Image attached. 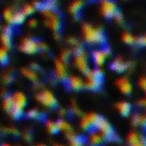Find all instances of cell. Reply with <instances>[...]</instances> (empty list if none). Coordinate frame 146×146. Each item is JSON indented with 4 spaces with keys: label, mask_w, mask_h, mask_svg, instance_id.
Returning <instances> with one entry per match:
<instances>
[{
    "label": "cell",
    "mask_w": 146,
    "mask_h": 146,
    "mask_svg": "<svg viewBox=\"0 0 146 146\" xmlns=\"http://www.w3.org/2000/svg\"><path fill=\"white\" fill-rule=\"evenodd\" d=\"M100 11L105 18H113L115 13L118 11L117 4L113 0H102L100 4Z\"/></svg>",
    "instance_id": "10"
},
{
    "label": "cell",
    "mask_w": 146,
    "mask_h": 146,
    "mask_svg": "<svg viewBox=\"0 0 146 146\" xmlns=\"http://www.w3.org/2000/svg\"><path fill=\"white\" fill-rule=\"evenodd\" d=\"M14 14L15 12L11 9H5L3 12V18L4 19V21L9 23V24H12L13 22V17H14Z\"/></svg>",
    "instance_id": "24"
},
{
    "label": "cell",
    "mask_w": 146,
    "mask_h": 146,
    "mask_svg": "<svg viewBox=\"0 0 146 146\" xmlns=\"http://www.w3.org/2000/svg\"><path fill=\"white\" fill-rule=\"evenodd\" d=\"M74 63L76 68L84 74H86L90 70L86 53L84 50V49H82V47H80V46L75 47Z\"/></svg>",
    "instance_id": "5"
},
{
    "label": "cell",
    "mask_w": 146,
    "mask_h": 146,
    "mask_svg": "<svg viewBox=\"0 0 146 146\" xmlns=\"http://www.w3.org/2000/svg\"><path fill=\"white\" fill-rule=\"evenodd\" d=\"M2 29V27H1V24H0V30Z\"/></svg>",
    "instance_id": "42"
},
{
    "label": "cell",
    "mask_w": 146,
    "mask_h": 146,
    "mask_svg": "<svg viewBox=\"0 0 146 146\" xmlns=\"http://www.w3.org/2000/svg\"><path fill=\"white\" fill-rule=\"evenodd\" d=\"M56 125L59 131H64L65 133H68L71 130V126L69 125L68 122H67L64 120H58L56 121Z\"/></svg>",
    "instance_id": "26"
},
{
    "label": "cell",
    "mask_w": 146,
    "mask_h": 146,
    "mask_svg": "<svg viewBox=\"0 0 146 146\" xmlns=\"http://www.w3.org/2000/svg\"><path fill=\"white\" fill-rule=\"evenodd\" d=\"M42 15L44 19L45 25L53 32L58 33L62 27V20L54 9H42Z\"/></svg>",
    "instance_id": "4"
},
{
    "label": "cell",
    "mask_w": 146,
    "mask_h": 146,
    "mask_svg": "<svg viewBox=\"0 0 146 146\" xmlns=\"http://www.w3.org/2000/svg\"><path fill=\"white\" fill-rule=\"evenodd\" d=\"M9 62V53L8 49L1 46L0 47V64L5 65Z\"/></svg>",
    "instance_id": "25"
},
{
    "label": "cell",
    "mask_w": 146,
    "mask_h": 146,
    "mask_svg": "<svg viewBox=\"0 0 146 146\" xmlns=\"http://www.w3.org/2000/svg\"><path fill=\"white\" fill-rule=\"evenodd\" d=\"M82 33L84 39L92 44H104L106 43L104 33L91 24L86 23L82 26Z\"/></svg>",
    "instance_id": "1"
},
{
    "label": "cell",
    "mask_w": 146,
    "mask_h": 146,
    "mask_svg": "<svg viewBox=\"0 0 146 146\" xmlns=\"http://www.w3.org/2000/svg\"><path fill=\"white\" fill-rule=\"evenodd\" d=\"M36 98L39 103L48 108H56L57 106V99L54 94L48 90H44L39 92L36 96Z\"/></svg>",
    "instance_id": "8"
},
{
    "label": "cell",
    "mask_w": 146,
    "mask_h": 146,
    "mask_svg": "<svg viewBox=\"0 0 146 146\" xmlns=\"http://www.w3.org/2000/svg\"><path fill=\"white\" fill-rule=\"evenodd\" d=\"M139 105H140V107H144L145 105V100L142 99L140 102H139Z\"/></svg>",
    "instance_id": "40"
},
{
    "label": "cell",
    "mask_w": 146,
    "mask_h": 146,
    "mask_svg": "<svg viewBox=\"0 0 146 146\" xmlns=\"http://www.w3.org/2000/svg\"><path fill=\"white\" fill-rule=\"evenodd\" d=\"M67 67L66 62H62L61 59H56L55 61V75L59 80H67Z\"/></svg>",
    "instance_id": "13"
},
{
    "label": "cell",
    "mask_w": 146,
    "mask_h": 146,
    "mask_svg": "<svg viewBox=\"0 0 146 146\" xmlns=\"http://www.w3.org/2000/svg\"><path fill=\"white\" fill-rule=\"evenodd\" d=\"M1 146H11L10 145H9V144H3Z\"/></svg>",
    "instance_id": "41"
},
{
    "label": "cell",
    "mask_w": 146,
    "mask_h": 146,
    "mask_svg": "<svg viewBox=\"0 0 146 146\" xmlns=\"http://www.w3.org/2000/svg\"><path fill=\"white\" fill-rule=\"evenodd\" d=\"M86 143V139L80 135H70L69 144L70 146H83Z\"/></svg>",
    "instance_id": "20"
},
{
    "label": "cell",
    "mask_w": 146,
    "mask_h": 146,
    "mask_svg": "<svg viewBox=\"0 0 146 146\" xmlns=\"http://www.w3.org/2000/svg\"><path fill=\"white\" fill-rule=\"evenodd\" d=\"M104 140V137L99 132L97 131L91 132V134L88 138V142L90 144V146H101Z\"/></svg>",
    "instance_id": "16"
},
{
    "label": "cell",
    "mask_w": 146,
    "mask_h": 146,
    "mask_svg": "<svg viewBox=\"0 0 146 146\" xmlns=\"http://www.w3.org/2000/svg\"><path fill=\"white\" fill-rule=\"evenodd\" d=\"M38 25V21L35 20V19H30L29 21H28V26L29 27H35L36 26Z\"/></svg>",
    "instance_id": "38"
},
{
    "label": "cell",
    "mask_w": 146,
    "mask_h": 146,
    "mask_svg": "<svg viewBox=\"0 0 146 146\" xmlns=\"http://www.w3.org/2000/svg\"><path fill=\"white\" fill-rule=\"evenodd\" d=\"M101 115H97L95 113H90L83 116L80 121V127L82 129L89 132L96 131L97 125L101 119Z\"/></svg>",
    "instance_id": "7"
},
{
    "label": "cell",
    "mask_w": 146,
    "mask_h": 146,
    "mask_svg": "<svg viewBox=\"0 0 146 146\" xmlns=\"http://www.w3.org/2000/svg\"><path fill=\"white\" fill-rule=\"evenodd\" d=\"M67 86L72 91H80L84 88V80L77 75H72L67 79Z\"/></svg>",
    "instance_id": "14"
},
{
    "label": "cell",
    "mask_w": 146,
    "mask_h": 146,
    "mask_svg": "<svg viewBox=\"0 0 146 146\" xmlns=\"http://www.w3.org/2000/svg\"><path fill=\"white\" fill-rule=\"evenodd\" d=\"M145 41H146L145 37V36H143V37H139V38H136L135 43H136V44H138V45H139V46H141V47H144V46L145 45V43H146Z\"/></svg>",
    "instance_id": "35"
},
{
    "label": "cell",
    "mask_w": 146,
    "mask_h": 146,
    "mask_svg": "<svg viewBox=\"0 0 146 146\" xmlns=\"http://www.w3.org/2000/svg\"><path fill=\"white\" fill-rule=\"evenodd\" d=\"M113 18H114L115 21L116 22H118V23H122L123 21H124V17H123L122 14H121L119 10L115 13V15H114Z\"/></svg>",
    "instance_id": "33"
},
{
    "label": "cell",
    "mask_w": 146,
    "mask_h": 146,
    "mask_svg": "<svg viewBox=\"0 0 146 146\" xmlns=\"http://www.w3.org/2000/svg\"><path fill=\"white\" fill-rule=\"evenodd\" d=\"M56 146H63V145H56Z\"/></svg>",
    "instance_id": "43"
},
{
    "label": "cell",
    "mask_w": 146,
    "mask_h": 146,
    "mask_svg": "<svg viewBox=\"0 0 146 146\" xmlns=\"http://www.w3.org/2000/svg\"><path fill=\"white\" fill-rule=\"evenodd\" d=\"M132 146H145V140L144 139H140L138 143H136L135 145H133Z\"/></svg>",
    "instance_id": "39"
},
{
    "label": "cell",
    "mask_w": 146,
    "mask_h": 146,
    "mask_svg": "<svg viewBox=\"0 0 146 146\" xmlns=\"http://www.w3.org/2000/svg\"><path fill=\"white\" fill-rule=\"evenodd\" d=\"M12 28L9 26H6L2 28V33L0 35V41L2 46L6 49H10L12 45Z\"/></svg>",
    "instance_id": "12"
},
{
    "label": "cell",
    "mask_w": 146,
    "mask_h": 146,
    "mask_svg": "<svg viewBox=\"0 0 146 146\" xmlns=\"http://www.w3.org/2000/svg\"><path fill=\"white\" fill-rule=\"evenodd\" d=\"M22 14L27 17L29 15H32L34 12H35V7L33 4H26L22 9H21Z\"/></svg>",
    "instance_id": "30"
},
{
    "label": "cell",
    "mask_w": 146,
    "mask_h": 146,
    "mask_svg": "<svg viewBox=\"0 0 146 146\" xmlns=\"http://www.w3.org/2000/svg\"><path fill=\"white\" fill-rule=\"evenodd\" d=\"M116 86L124 95H130L133 91V86L130 80L126 77H121L116 80Z\"/></svg>",
    "instance_id": "15"
},
{
    "label": "cell",
    "mask_w": 146,
    "mask_h": 146,
    "mask_svg": "<svg viewBox=\"0 0 146 146\" xmlns=\"http://www.w3.org/2000/svg\"><path fill=\"white\" fill-rule=\"evenodd\" d=\"M21 73L26 78H27L28 80H30L32 81H36L38 80V75H37L36 72L32 68H24L21 69Z\"/></svg>",
    "instance_id": "21"
},
{
    "label": "cell",
    "mask_w": 146,
    "mask_h": 146,
    "mask_svg": "<svg viewBox=\"0 0 146 146\" xmlns=\"http://www.w3.org/2000/svg\"><path fill=\"white\" fill-rule=\"evenodd\" d=\"M26 16L22 14V12H15L14 17H13V22L12 24L15 25H21L25 21Z\"/></svg>",
    "instance_id": "27"
},
{
    "label": "cell",
    "mask_w": 146,
    "mask_h": 146,
    "mask_svg": "<svg viewBox=\"0 0 146 146\" xmlns=\"http://www.w3.org/2000/svg\"><path fill=\"white\" fill-rule=\"evenodd\" d=\"M121 38L125 44H129V45L135 44V41H136V38L129 32H124L121 35Z\"/></svg>",
    "instance_id": "23"
},
{
    "label": "cell",
    "mask_w": 146,
    "mask_h": 146,
    "mask_svg": "<svg viewBox=\"0 0 146 146\" xmlns=\"http://www.w3.org/2000/svg\"><path fill=\"white\" fill-rule=\"evenodd\" d=\"M3 80L5 83H11V81L13 80V76L11 74H5L3 77Z\"/></svg>",
    "instance_id": "37"
},
{
    "label": "cell",
    "mask_w": 146,
    "mask_h": 146,
    "mask_svg": "<svg viewBox=\"0 0 146 146\" xmlns=\"http://www.w3.org/2000/svg\"><path fill=\"white\" fill-rule=\"evenodd\" d=\"M70 51L69 50H63L62 51V56H61V60L62 61V62H67V61H68L69 60V58H70Z\"/></svg>",
    "instance_id": "32"
},
{
    "label": "cell",
    "mask_w": 146,
    "mask_h": 146,
    "mask_svg": "<svg viewBox=\"0 0 146 146\" xmlns=\"http://www.w3.org/2000/svg\"><path fill=\"white\" fill-rule=\"evenodd\" d=\"M83 6H84V1L83 0H74L69 5L68 10H69L71 15H78L80 14V10L82 9Z\"/></svg>",
    "instance_id": "19"
},
{
    "label": "cell",
    "mask_w": 146,
    "mask_h": 146,
    "mask_svg": "<svg viewBox=\"0 0 146 146\" xmlns=\"http://www.w3.org/2000/svg\"><path fill=\"white\" fill-rule=\"evenodd\" d=\"M12 99L13 106L9 113L14 119L18 120L23 115V110L27 105V98L22 92H16L12 95Z\"/></svg>",
    "instance_id": "3"
},
{
    "label": "cell",
    "mask_w": 146,
    "mask_h": 146,
    "mask_svg": "<svg viewBox=\"0 0 146 146\" xmlns=\"http://www.w3.org/2000/svg\"><path fill=\"white\" fill-rule=\"evenodd\" d=\"M117 110L122 116H128L132 112V105L126 101H121L116 105Z\"/></svg>",
    "instance_id": "18"
},
{
    "label": "cell",
    "mask_w": 146,
    "mask_h": 146,
    "mask_svg": "<svg viewBox=\"0 0 146 146\" xmlns=\"http://www.w3.org/2000/svg\"><path fill=\"white\" fill-rule=\"evenodd\" d=\"M141 118H142V115H139L138 114L134 115L133 116V123L134 125H140V123H141Z\"/></svg>",
    "instance_id": "34"
},
{
    "label": "cell",
    "mask_w": 146,
    "mask_h": 146,
    "mask_svg": "<svg viewBox=\"0 0 146 146\" xmlns=\"http://www.w3.org/2000/svg\"><path fill=\"white\" fill-rule=\"evenodd\" d=\"M140 140V137L139 136L138 133L133 132V133H130L127 136V142L130 145H135L136 143H138L139 141Z\"/></svg>",
    "instance_id": "29"
},
{
    "label": "cell",
    "mask_w": 146,
    "mask_h": 146,
    "mask_svg": "<svg viewBox=\"0 0 146 146\" xmlns=\"http://www.w3.org/2000/svg\"><path fill=\"white\" fill-rule=\"evenodd\" d=\"M127 68H128V63L124 62L120 57L115 59L110 64V68L115 71L116 73H123L127 69Z\"/></svg>",
    "instance_id": "17"
},
{
    "label": "cell",
    "mask_w": 146,
    "mask_h": 146,
    "mask_svg": "<svg viewBox=\"0 0 146 146\" xmlns=\"http://www.w3.org/2000/svg\"><path fill=\"white\" fill-rule=\"evenodd\" d=\"M104 83V73L100 68L89 70L86 74V80L84 81V88L90 91H98Z\"/></svg>",
    "instance_id": "2"
},
{
    "label": "cell",
    "mask_w": 146,
    "mask_h": 146,
    "mask_svg": "<svg viewBox=\"0 0 146 146\" xmlns=\"http://www.w3.org/2000/svg\"><path fill=\"white\" fill-rule=\"evenodd\" d=\"M96 131H99V133L104 137V139L106 140L118 139L117 136L115 135V133L114 132L112 126L104 117H101V119L99 120V121L97 125V127H96Z\"/></svg>",
    "instance_id": "6"
},
{
    "label": "cell",
    "mask_w": 146,
    "mask_h": 146,
    "mask_svg": "<svg viewBox=\"0 0 146 146\" xmlns=\"http://www.w3.org/2000/svg\"><path fill=\"white\" fill-rule=\"evenodd\" d=\"M3 108L5 111L9 112L12 109L13 106V99H12V95H6L3 99Z\"/></svg>",
    "instance_id": "22"
},
{
    "label": "cell",
    "mask_w": 146,
    "mask_h": 146,
    "mask_svg": "<svg viewBox=\"0 0 146 146\" xmlns=\"http://www.w3.org/2000/svg\"><path fill=\"white\" fill-rule=\"evenodd\" d=\"M20 50L28 55H33L39 50L38 42L31 38H24L20 44Z\"/></svg>",
    "instance_id": "9"
},
{
    "label": "cell",
    "mask_w": 146,
    "mask_h": 146,
    "mask_svg": "<svg viewBox=\"0 0 146 146\" xmlns=\"http://www.w3.org/2000/svg\"><path fill=\"white\" fill-rule=\"evenodd\" d=\"M27 117L29 118V119H33V120H36V119H41L42 117V115L37 110H34V109H32V110H29L27 113Z\"/></svg>",
    "instance_id": "31"
},
{
    "label": "cell",
    "mask_w": 146,
    "mask_h": 146,
    "mask_svg": "<svg viewBox=\"0 0 146 146\" xmlns=\"http://www.w3.org/2000/svg\"><path fill=\"white\" fill-rule=\"evenodd\" d=\"M45 127H46L48 132L52 133V134H56V133H57L59 132L56 122H54L52 121H47L46 123H45Z\"/></svg>",
    "instance_id": "28"
},
{
    "label": "cell",
    "mask_w": 146,
    "mask_h": 146,
    "mask_svg": "<svg viewBox=\"0 0 146 146\" xmlns=\"http://www.w3.org/2000/svg\"><path fill=\"white\" fill-rule=\"evenodd\" d=\"M110 54H111V50H110V48H104V49H100V50H95L92 54V58L93 63L98 68L102 67L104 64L107 57L110 56Z\"/></svg>",
    "instance_id": "11"
},
{
    "label": "cell",
    "mask_w": 146,
    "mask_h": 146,
    "mask_svg": "<svg viewBox=\"0 0 146 146\" xmlns=\"http://www.w3.org/2000/svg\"><path fill=\"white\" fill-rule=\"evenodd\" d=\"M139 86L145 91V86H146V80L145 77H142L141 79H139Z\"/></svg>",
    "instance_id": "36"
}]
</instances>
